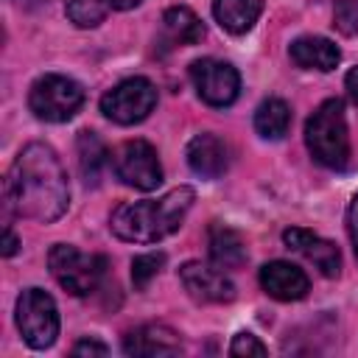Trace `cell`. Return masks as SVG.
I'll use <instances>...</instances> for the list:
<instances>
[{
  "label": "cell",
  "instance_id": "6da1fadb",
  "mask_svg": "<svg viewBox=\"0 0 358 358\" xmlns=\"http://www.w3.org/2000/svg\"><path fill=\"white\" fill-rule=\"evenodd\" d=\"M6 204L20 215L50 224L70 204V185L59 154L45 143H28L8 176H6Z\"/></svg>",
  "mask_w": 358,
  "mask_h": 358
},
{
  "label": "cell",
  "instance_id": "7a4b0ae2",
  "mask_svg": "<svg viewBox=\"0 0 358 358\" xmlns=\"http://www.w3.org/2000/svg\"><path fill=\"white\" fill-rule=\"evenodd\" d=\"M193 187L182 185L168 190L159 199H145V201H126L112 213V232L120 241L129 243H157L168 235H173L187 210L193 207Z\"/></svg>",
  "mask_w": 358,
  "mask_h": 358
},
{
  "label": "cell",
  "instance_id": "3957f363",
  "mask_svg": "<svg viewBox=\"0 0 358 358\" xmlns=\"http://www.w3.org/2000/svg\"><path fill=\"white\" fill-rule=\"evenodd\" d=\"M305 143L313 159L324 168H344L350 159V134L344 120V103L327 98L305 123Z\"/></svg>",
  "mask_w": 358,
  "mask_h": 358
},
{
  "label": "cell",
  "instance_id": "277c9868",
  "mask_svg": "<svg viewBox=\"0 0 358 358\" xmlns=\"http://www.w3.org/2000/svg\"><path fill=\"white\" fill-rule=\"evenodd\" d=\"M48 266H50V274L56 277V282L64 291H70L73 296L92 294L106 271V260L101 255L78 252L70 243H56L48 252Z\"/></svg>",
  "mask_w": 358,
  "mask_h": 358
},
{
  "label": "cell",
  "instance_id": "5b68a950",
  "mask_svg": "<svg viewBox=\"0 0 358 358\" xmlns=\"http://www.w3.org/2000/svg\"><path fill=\"white\" fill-rule=\"evenodd\" d=\"M84 103V87L67 76L48 73L31 84L28 106L39 120L48 123H64L70 120Z\"/></svg>",
  "mask_w": 358,
  "mask_h": 358
},
{
  "label": "cell",
  "instance_id": "8992f818",
  "mask_svg": "<svg viewBox=\"0 0 358 358\" xmlns=\"http://www.w3.org/2000/svg\"><path fill=\"white\" fill-rule=\"evenodd\" d=\"M17 327L28 347L45 350L59 336V308L42 288H25L17 299Z\"/></svg>",
  "mask_w": 358,
  "mask_h": 358
},
{
  "label": "cell",
  "instance_id": "52a82bcc",
  "mask_svg": "<svg viewBox=\"0 0 358 358\" xmlns=\"http://www.w3.org/2000/svg\"><path fill=\"white\" fill-rule=\"evenodd\" d=\"M154 106H157V87L143 76H134V78L115 84L101 98V112L120 126H131V123L145 120L154 112Z\"/></svg>",
  "mask_w": 358,
  "mask_h": 358
},
{
  "label": "cell",
  "instance_id": "ba28073f",
  "mask_svg": "<svg viewBox=\"0 0 358 358\" xmlns=\"http://www.w3.org/2000/svg\"><path fill=\"white\" fill-rule=\"evenodd\" d=\"M115 176L137 190H154L162 182V165L157 159V148L145 140H126L112 154Z\"/></svg>",
  "mask_w": 358,
  "mask_h": 358
},
{
  "label": "cell",
  "instance_id": "9c48e42d",
  "mask_svg": "<svg viewBox=\"0 0 358 358\" xmlns=\"http://www.w3.org/2000/svg\"><path fill=\"white\" fill-rule=\"evenodd\" d=\"M190 78L199 98L210 106H229L241 92L238 70L221 59H196L190 64Z\"/></svg>",
  "mask_w": 358,
  "mask_h": 358
},
{
  "label": "cell",
  "instance_id": "30bf717a",
  "mask_svg": "<svg viewBox=\"0 0 358 358\" xmlns=\"http://www.w3.org/2000/svg\"><path fill=\"white\" fill-rule=\"evenodd\" d=\"M179 280L185 285V291L196 299V302H232L235 299V285L229 277H224V271L204 266V263H185L179 268Z\"/></svg>",
  "mask_w": 358,
  "mask_h": 358
},
{
  "label": "cell",
  "instance_id": "8fae6325",
  "mask_svg": "<svg viewBox=\"0 0 358 358\" xmlns=\"http://www.w3.org/2000/svg\"><path fill=\"white\" fill-rule=\"evenodd\" d=\"M282 241L288 249H294L296 255H302L308 263H313L324 277H338L341 271V255H338V246L319 238L316 232L310 229H302V227H291L282 232Z\"/></svg>",
  "mask_w": 358,
  "mask_h": 358
},
{
  "label": "cell",
  "instance_id": "7c38bea8",
  "mask_svg": "<svg viewBox=\"0 0 358 358\" xmlns=\"http://www.w3.org/2000/svg\"><path fill=\"white\" fill-rule=\"evenodd\" d=\"M260 285L268 296L280 299V302H294V299H302L308 291H310V280L308 274L294 266V263H285V260H271L260 268Z\"/></svg>",
  "mask_w": 358,
  "mask_h": 358
},
{
  "label": "cell",
  "instance_id": "4fadbf2b",
  "mask_svg": "<svg viewBox=\"0 0 358 358\" xmlns=\"http://www.w3.org/2000/svg\"><path fill=\"white\" fill-rule=\"evenodd\" d=\"M185 157H187L190 171L204 176V179H218L229 168V148H227V143L221 137L210 134V131L196 134L187 143Z\"/></svg>",
  "mask_w": 358,
  "mask_h": 358
},
{
  "label": "cell",
  "instance_id": "5bb4252c",
  "mask_svg": "<svg viewBox=\"0 0 358 358\" xmlns=\"http://www.w3.org/2000/svg\"><path fill=\"white\" fill-rule=\"evenodd\" d=\"M126 355H176L182 352L179 336L165 324H143L123 338Z\"/></svg>",
  "mask_w": 358,
  "mask_h": 358
},
{
  "label": "cell",
  "instance_id": "9a60e30c",
  "mask_svg": "<svg viewBox=\"0 0 358 358\" xmlns=\"http://www.w3.org/2000/svg\"><path fill=\"white\" fill-rule=\"evenodd\" d=\"M288 56L296 67L319 70V73H330L341 62V50L324 36H299V39H294L291 48H288Z\"/></svg>",
  "mask_w": 358,
  "mask_h": 358
},
{
  "label": "cell",
  "instance_id": "2e32d148",
  "mask_svg": "<svg viewBox=\"0 0 358 358\" xmlns=\"http://www.w3.org/2000/svg\"><path fill=\"white\" fill-rule=\"evenodd\" d=\"M207 243H210V257L218 268H241L246 263V246L243 238L224 224H213L207 232Z\"/></svg>",
  "mask_w": 358,
  "mask_h": 358
},
{
  "label": "cell",
  "instance_id": "e0dca14e",
  "mask_svg": "<svg viewBox=\"0 0 358 358\" xmlns=\"http://www.w3.org/2000/svg\"><path fill=\"white\" fill-rule=\"evenodd\" d=\"M263 11V0H213L218 25L229 34H246Z\"/></svg>",
  "mask_w": 358,
  "mask_h": 358
},
{
  "label": "cell",
  "instance_id": "ac0fdd59",
  "mask_svg": "<svg viewBox=\"0 0 358 358\" xmlns=\"http://www.w3.org/2000/svg\"><path fill=\"white\" fill-rule=\"evenodd\" d=\"M291 126V109L282 98H266L255 109V131L266 140H280Z\"/></svg>",
  "mask_w": 358,
  "mask_h": 358
},
{
  "label": "cell",
  "instance_id": "d6986e66",
  "mask_svg": "<svg viewBox=\"0 0 358 358\" xmlns=\"http://www.w3.org/2000/svg\"><path fill=\"white\" fill-rule=\"evenodd\" d=\"M162 25L168 36L179 45H196L204 39V22L187 8V6H173L162 14Z\"/></svg>",
  "mask_w": 358,
  "mask_h": 358
},
{
  "label": "cell",
  "instance_id": "ffe728a7",
  "mask_svg": "<svg viewBox=\"0 0 358 358\" xmlns=\"http://www.w3.org/2000/svg\"><path fill=\"white\" fill-rule=\"evenodd\" d=\"M76 151H78V168H81V176L84 182L95 185L103 165H106V145L101 143V137L95 131H78V140H76Z\"/></svg>",
  "mask_w": 358,
  "mask_h": 358
},
{
  "label": "cell",
  "instance_id": "44dd1931",
  "mask_svg": "<svg viewBox=\"0 0 358 358\" xmlns=\"http://www.w3.org/2000/svg\"><path fill=\"white\" fill-rule=\"evenodd\" d=\"M64 11L73 25L78 28H95L103 22L109 3L106 0H64Z\"/></svg>",
  "mask_w": 358,
  "mask_h": 358
},
{
  "label": "cell",
  "instance_id": "7402d4cb",
  "mask_svg": "<svg viewBox=\"0 0 358 358\" xmlns=\"http://www.w3.org/2000/svg\"><path fill=\"white\" fill-rule=\"evenodd\" d=\"M165 266V255L162 252H148V255H137L134 260H131V282H134V288H145L157 274H159V268Z\"/></svg>",
  "mask_w": 358,
  "mask_h": 358
},
{
  "label": "cell",
  "instance_id": "603a6c76",
  "mask_svg": "<svg viewBox=\"0 0 358 358\" xmlns=\"http://www.w3.org/2000/svg\"><path fill=\"white\" fill-rule=\"evenodd\" d=\"M268 350H266V344L255 336V333H246V330H241L235 338H232V344H229V355H266Z\"/></svg>",
  "mask_w": 358,
  "mask_h": 358
},
{
  "label": "cell",
  "instance_id": "cb8c5ba5",
  "mask_svg": "<svg viewBox=\"0 0 358 358\" xmlns=\"http://www.w3.org/2000/svg\"><path fill=\"white\" fill-rule=\"evenodd\" d=\"M336 22H338V28H341L344 34H352V31L358 28V3H352L350 14H347L344 3H338V8H336Z\"/></svg>",
  "mask_w": 358,
  "mask_h": 358
},
{
  "label": "cell",
  "instance_id": "d4e9b609",
  "mask_svg": "<svg viewBox=\"0 0 358 358\" xmlns=\"http://www.w3.org/2000/svg\"><path fill=\"white\" fill-rule=\"evenodd\" d=\"M106 352H109V347L98 338H81L73 344V355H106Z\"/></svg>",
  "mask_w": 358,
  "mask_h": 358
},
{
  "label": "cell",
  "instance_id": "484cf974",
  "mask_svg": "<svg viewBox=\"0 0 358 358\" xmlns=\"http://www.w3.org/2000/svg\"><path fill=\"white\" fill-rule=\"evenodd\" d=\"M347 229H350V241H352V249H355V257H358V193L352 196L350 210H347Z\"/></svg>",
  "mask_w": 358,
  "mask_h": 358
},
{
  "label": "cell",
  "instance_id": "4316f807",
  "mask_svg": "<svg viewBox=\"0 0 358 358\" xmlns=\"http://www.w3.org/2000/svg\"><path fill=\"white\" fill-rule=\"evenodd\" d=\"M344 87H347V95L352 98V103H358V67H352L344 78Z\"/></svg>",
  "mask_w": 358,
  "mask_h": 358
},
{
  "label": "cell",
  "instance_id": "83f0119b",
  "mask_svg": "<svg viewBox=\"0 0 358 358\" xmlns=\"http://www.w3.org/2000/svg\"><path fill=\"white\" fill-rule=\"evenodd\" d=\"M17 246H20L17 235H14V232L6 227V229H3V255H6V257H11V255L17 252Z\"/></svg>",
  "mask_w": 358,
  "mask_h": 358
},
{
  "label": "cell",
  "instance_id": "f1b7e54d",
  "mask_svg": "<svg viewBox=\"0 0 358 358\" xmlns=\"http://www.w3.org/2000/svg\"><path fill=\"white\" fill-rule=\"evenodd\" d=\"M112 8H120V11H126V8H134V6H140L143 0H106Z\"/></svg>",
  "mask_w": 358,
  "mask_h": 358
}]
</instances>
